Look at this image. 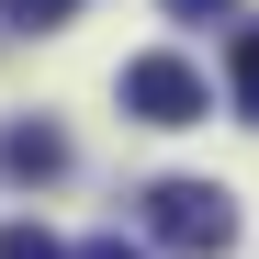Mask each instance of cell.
I'll use <instances>...</instances> for the list:
<instances>
[{
    "mask_svg": "<svg viewBox=\"0 0 259 259\" xmlns=\"http://www.w3.org/2000/svg\"><path fill=\"white\" fill-rule=\"evenodd\" d=\"M147 237L181 248V259H226L237 248V203L214 192V181H158L147 192Z\"/></svg>",
    "mask_w": 259,
    "mask_h": 259,
    "instance_id": "cell-1",
    "label": "cell"
},
{
    "mask_svg": "<svg viewBox=\"0 0 259 259\" xmlns=\"http://www.w3.org/2000/svg\"><path fill=\"white\" fill-rule=\"evenodd\" d=\"M203 68L192 57H136V68H124V113H136V124H203Z\"/></svg>",
    "mask_w": 259,
    "mask_h": 259,
    "instance_id": "cell-2",
    "label": "cell"
},
{
    "mask_svg": "<svg viewBox=\"0 0 259 259\" xmlns=\"http://www.w3.org/2000/svg\"><path fill=\"white\" fill-rule=\"evenodd\" d=\"M0 169H12V181H57L68 136H57V124H12V136H0Z\"/></svg>",
    "mask_w": 259,
    "mask_h": 259,
    "instance_id": "cell-3",
    "label": "cell"
},
{
    "mask_svg": "<svg viewBox=\"0 0 259 259\" xmlns=\"http://www.w3.org/2000/svg\"><path fill=\"white\" fill-rule=\"evenodd\" d=\"M226 79H237V113L259 124V23H248V34H237V46H226Z\"/></svg>",
    "mask_w": 259,
    "mask_h": 259,
    "instance_id": "cell-4",
    "label": "cell"
},
{
    "mask_svg": "<svg viewBox=\"0 0 259 259\" xmlns=\"http://www.w3.org/2000/svg\"><path fill=\"white\" fill-rule=\"evenodd\" d=\"M0 259H79V248H57L46 226H0Z\"/></svg>",
    "mask_w": 259,
    "mask_h": 259,
    "instance_id": "cell-5",
    "label": "cell"
},
{
    "mask_svg": "<svg viewBox=\"0 0 259 259\" xmlns=\"http://www.w3.org/2000/svg\"><path fill=\"white\" fill-rule=\"evenodd\" d=\"M0 12H12L23 34H46V23H68V12H79V0H0Z\"/></svg>",
    "mask_w": 259,
    "mask_h": 259,
    "instance_id": "cell-6",
    "label": "cell"
},
{
    "mask_svg": "<svg viewBox=\"0 0 259 259\" xmlns=\"http://www.w3.org/2000/svg\"><path fill=\"white\" fill-rule=\"evenodd\" d=\"M214 12H237V0H169V23H214Z\"/></svg>",
    "mask_w": 259,
    "mask_h": 259,
    "instance_id": "cell-7",
    "label": "cell"
},
{
    "mask_svg": "<svg viewBox=\"0 0 259 259\" xmlns=\"http://www.w3.org/2000/svg\"><path fill=\"white\" fill-rule=\"evenodd\" d=\"M79 259H158V248H124V237H91V248H79Z\"/></svg>",
    "mask_w": 259,
    "mask_h": 259,
    "instance_id": "cell-8",
    "label": "cell"
}]
</instances>
